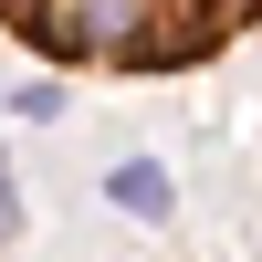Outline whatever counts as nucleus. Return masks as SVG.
<instances>
[{"label":"nucleus","instance_id":"obj_1","mask_svg":"<svg viewBox=\"0 0 262 262\" xmlns=\"http://www.w3.org/2000/svg\"><path fill=\"white\" fill-rule=\"evenodd\" d=\"M0 32L63 74H189L262 32V0H0Z\"/></svg>","mask_w":262,"mask_h":262},{"label":"nucleus","instance_id":"obj_2","mask_svg":"<svg viewBox=\"0 0 262 262\" xmlns=\"http://www.w3.org/2000/svg\"><path fill=\"white\" fill-rule=\"evenodd\" d=\"M116 200L147 210V221H168V179H158V168H116Z\"/></svg>","mask_w":262,"mask_h":262},{"label":"nucleus","instance_id":"obj_3","mask_svg":"<svg viewBox=\"0 0 262 262\" xmlns=\"http://www.w3.org/2000/svg\"><path fill=\"white\" fill-rule=\"evenodd\" d=\"M11 231H21V200H11V179H0V242H11Z\"/></svg>","mask_w":262,"mask_h":262}]
</instances>
